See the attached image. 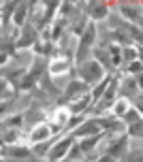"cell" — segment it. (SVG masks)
Masks as SVG:
<instances>
[{"label":"cell","mask_w":143,"mask_h":162,"mask_svg":"<svg viewBox=\"0 0 143 162\" xmlns=\"http://www.w3.org/2000/svg\"><path fill=\"white\" fill-rule=\"evenodd\" d=\"M98 75H100V68H98V64L90 62L88 66H83V77H86V79H96Z\"/></svg>","instance_id":"1"},{"label":"cell","mask_w":143,"mask_h":162,"mask_svg":"<svg viewBox=\"0 0 143 162\" xmlns=\"http://www.w3.org/2000/svg\"><path fill=\"white\" fill-rule=\"evenodd\" d=\"M68 145H71V141H62V143H60V145H58V147L53 149V154H51V156H53V158H58V156H62V154H64V152L68 149Z\"/></svg>","instance_id":"2"},{"label":"cell","mask_w":143,"mask_h":162,"mask_svg":"<svg viewBox=\"0 0 143 162\" xmlns=\"http://www.w3.org/2000/svg\"><path fill=\"white\" fill-rule=\"evenodd\" d=\"M96 128H98L96 124H88V126H83L79 132H81V134H90V132H96Z\"/></svg>","instance_id":"3"},{"label":"cell","mask_w":143,"mask_h":162,"mask_svg":"<svg viewBox=\"0 0 143 162\" xmlns=\"http://www.w3.org/2000/svg\"><path fill=\"white\" fill-rule=\"evenodd\" d=\"M92 39H94V28L90 26V28H88V34H86V39H83V45H90Z\"/></svg>","instance_id":"4"},{"label":"cell","mask_w":143,"mask_h":162,"mask_svg":"<svg viewBox=\"0 0 143 162\" xmlns=\"http://www.w3.org/2000/svg\"><path fill=\"white\" fill-rule=\"evenodd\" d=\"M11 154H17V156H26V149H11Z\"/></svg>","instance_id":"5"},{"label":"cell","mask_w":143,"mask_h":162,"mask_svg":"<svg viewBox=\"0 0 143 162\" xmlns=\"http://www.w3.org/2000/svg\"><path fill=\"white\" fill-rule=\"evenodd\" d=\"M94 15H105V6H96Z\"/></svg>","instance_id":"6"},{"label":"cell","mask_w":143,"mask_h":162,"mask_svg":"<svg viewBox=\"0 0 143 162\" xmlns=\"http://www.w3.org/2000/svg\"><path fill=\"white\" fill-rule=\"evenodd\" d=\"M2 109H4V107H0V111H2Z\"/></svg>","instance_id":"7"}]
</instances>
